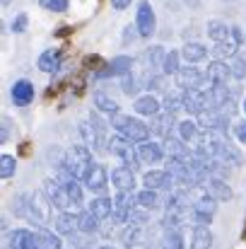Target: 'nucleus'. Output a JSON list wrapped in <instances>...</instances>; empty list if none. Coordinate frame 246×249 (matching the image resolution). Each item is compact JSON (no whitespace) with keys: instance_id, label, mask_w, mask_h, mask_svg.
I'll use <instances>...</instances> for the list:
<instances>
[{"instance_id":"obj_51","label":"nucleus","mask_w":246,"mask_h":249,"mask_svg":"<svg viewBox=\"0 0 246 249\" xmlns=\"http://www.w3.org/2000/svg\"><path fill=\"white\" fill-rule=\"evenodd\" d=\"M242 109H244V111H246V99H244V102H242Z\"/></svg>"},{"instance_id":"obj_3","label":"nucleus","mask_w":246,"mask_h":249,"mask_svg":"<svg viewBox=\"0 0 246 249\" xmlns=\"http://www.w3.org/2000/svg\"><path fill=\"white\" fill-rule=\"evenodd\" d=\"M133 141H128V138H123V136H111L109 138V150L114 153V155H118L121 160H123V165L131 167V169H135V167H140V153H138V148L135 145H131Z\"/></svg>"},{"instance_id":"obj_12","label":"nucleus","mask_w":246,"mask_h":249,"mask_svg":"<svg viewBox=\"0 0 246 249\" xmlns=\"http://www.w3.org/2000/svg\"><path fill=\"white\" fill-rule=\"evenodd\" d=\"M205 78L208 85H227V80H232V71H230V63L225 61H213L205 71Z\"/></svg>"},{"instance_id":"obj_45","label":"nucleus","mask_w":246,"mask_h":249,"mask_svg":"<svg viewBox=\"0 0 246 249\" xmlns=\"http://www.w3.org/2000/svg\"><path fill=\"white\" fill-rule=\"evenodd\" d=\"M24 29H27V15L22 12V15H17V17L12 19V32L19 34V32H24Z\"/></svg>"},{"instance_id":"obj_18","label":"nucleus","mask_w":246,"mask_h":249,"mask_svg":"<svg viewBox=\"0 0 246 249\" xmlns=\"http://www.w3.org/2000/svg\"><path fill=\"white\" fill-rule=\"evenodd\" d=\"M133 109L140 114V116H157L160 114V109H162V104L152 97V94H143V97H138L135 99V104H133Z\"/></svg>"},{"instance_id":"obj_17","label":"nucleus","mask_w":246,"mask_h":249,"mask_svg":"<svg viewBox=\"0 0 246 249\" xmlns=\"http://www.w3.org/2000/svg\"><path fill=\"white\" fill-rule=\"evenodd\" d=\"M32 99H34V85L29 80H17L12 85V102L17 107H27Z\"/></svg>"},{"instance_id":"obj_29","label":"nucleus","mask_w":246,"mask_h":249,"mask_svg":"<svg viewBox=\"0 0 246 249\" xmlns=\"http://www.w3.org/2000/svg\"><path fill=\"white\" fill-rule=\"evenodd\" d=\"M143 235H145L143 225H128V228L123 230V235H121V242H123L128 249L140 247V245H143Z\"/></svg>"},{"instance_id":"obj_37","label":"nucleus","mask_w":246,"mask_h":249,"mask_svg":"<svg viewBox=\"0 0 246 249\" xmlns=\"http://www.w3.org/2000/svg\"><path fill=\"white\" fill-rule=\"evenodd\" d=\"M39 249H61V240L53 235V232H49V230H44V225L39 228Z\"/></svg>"},{"instance_id":"obj_32","label":"nucleus","mask_w":246,"mask_h":249,"mask_svg":"<svg viewBox=\"0 0 246 249\" xmlns=\"http://www.w3.org/2000/svg\"><path fill=\"white\" fill-rule=\"evenodd\" d=\"M78 228H80L82 235H92V232H97V228H99V218H94L89 211H84L78 215Z\"/></svg>"},{"instance_id":"obj_50","label":"nucleus","mask_w":246,"mask_h":249,"mask_svg":"<svg viewBox=\"0 0 246 249\" xmlns=\"http://www.w3.org/2000/svg\"><path fill=\"white\" fill-rule=\"evenodd\" d=\"M99 249H114V247H111V245H101Z\"/></svg>"},{"instance_id":"obj_20","label":"nucleus","mask_w":246,"mask_h":249,"mask_svg":"<svg viewBox=\"0 0 246 249\" xmlns=\"http://www.w3.org/2000/svg\"><path fill=\"white\" fill-rule=\"evenodd\" d=\"M138 153H140V160H143L145 165H157L164 155L162 145H157V143H152V141L140 143V145H138Z\"/></svg>"},{"instance_id":"obj_43","label":"nucleus","mask_w":246,"mask_h":249,"mask_svg":"<svg viewBox=\"0 0 246 249\" xmlns=\"http://www.w3.org/2000/svg\"><path fill=\"white\" fill-rule=\"evenodd\" d=\"M220 111H222L225 116H234V114H237V99H234V94L227 97V102L220 107Z\"/></svg>"},{"instance_id":"obj_10","label":"nucleus","mask_w":246,"mask_h":249,"mask_svg":"<svg viewBox=\"0 0 246 249\" xmlns=\"http://www.w3.org/2000/svg\"><path fill=\"white\" fill-rule=\"evenodd\" d=\"M205 83H208V78L198 68H179V73H176V85L183 89H203Z\"/></svg>"},{"instance_id":"obj_23","label":"nucleus","mask_w":246,"mask_h":249,"mask_svg":"<svg viewBox=\"0 0 246 249\" xmlns=\"http://www.w3.org/2000/svg\"><path fill=\"white\" fill-rule=\"evenodd\" d=\"M56 230H58V235H75V232H80V228H78V215H70L68 211H63V213L56 218Z\"/></svg>"},{"instance_id":"obj_26","label":"nucleus","mask_w":246,"mask_h":249,"mask_svg":"<svg viewBox=\"0 0 246 249\" xmlns=\"http://www.w3.org/2000/svg\"><path fill=\"white\" fill-rule=\"evenodd\" d=\"M213 247V232L203 225L193 228V237H191V249H210Z\"/></svg>"},{"instance_id":"obj_4","label":"nucleus","mask_w":246,"mask_h":249,"mask_svg":"<svg viewBox=\"0 0 246 249\" xmlns=\"http://www.w3.org/2000/svg\"><path fill=\"white\" fill-rule=\"evenodd\" d=\"M51 211H53V203L51 198L46 196V191H34L29 194V218L39 225H49L51 223Z\"/></svg>"},{"instance_id":"obj_15","label":"nucleus","mask_w":246,"mask_h":249,"mask_svg":"<svg viewBox=\"0 0 246 249\" xmlns=\"http://www.w3.org/2000/svg\"><path fill=\"white\" fill-rule=\"evenodd\" d=\"M208 36L215 41V44H222V41H234V27H227L225 22H208ZM237 44V41H234Z\"/></svg>"},{"instance_id":"obj_34","label":"nucleus","mask_w":246,"mask_h":249,"mask_svg":"<svg viewBox=\"0 0 246 249\" xmlns=\"http://www.w3.org/2000/svg\"><path fill=\"white\" fill-rule=\"evenodd\" d=\"M114 203H116V208L131 213V211L138 206V196H133V191H118L116 198H114Z\"/></svg>"},{"instance_id":"obj_35","label":"nucleus","mask_w":246,"mask_h":249,"mask_svg":"<svg viewBox=\"0 0 246 249\" xmlns=\"http://www.w3.org/2000/svg\"><path fill=\"white\" fill-rule=\"evenodd\" d=\"M213 51H215V56H217L220 61H225V58H237L239 44H234V41H222V44H217Z\"/></svg>"},{"instance_id":"obj_36","label":"nucleus","mask_w":246,"mask_h":249,"mask_svg":"<svg viewBox=\"0 0 246 249\" xmlns=\"http://www.w3.org/2000/svg\"><path fill=\"white\" fill-rule=\"evenodd\" d=\"M162 109L166 114H171V116H176L181 109H186V107H183V92H181V94H166Z\"/></svg>"},{"instance_id":"obj_14","label":"nucleus","mask_w":246,"mask_h":249,"mask_svg":"<svg viewBox=\"0 0 246 249\" xmlns=\"http://www.w3.org/2000/svg\"><path fill=\"white\" fill-rule=\"evenodd\" d=\"M203 186L217 198V201H230L232 198V186L222 179V177H215V174H210L205 181H203Z\"/></svg>"},{"instance_id":"obj_28","label":"nucleus","mask_w":246,"mask_h":249,"mask_svg":"<svg viewBox=\"0 0 246 249\" xmlns=\"http://www.w3.org/2000/svg\"><path fill=\"white\" fill-rule=\"evenodd\" d=\"M171 126H174V116L171 114H157V116H152V133H157V136H162V138H169V133H171Z\"/></svg>"},{"instance_id":"obj_11","label":"nucleus","mask_w":246,"mask_h":249,"mask_svg":"<svg viewBox=\"0 0 246 249\" xmlns=\"http://www.w3.org/2000/svg\"><path fill=\"white\" fill-rule=\"evenodd\" d=\"M143 181H145V189H155V191L157 189H166L169 191L176 184L169 169H150V172H145Z\"/></svg>"},{"instance_id":"obj_40","label":"nucleus","mask_w":246,"mask_h":249,"mask_svg":"<svg viewBox=\"0 0 246 249\" xmlns=\"http://www.w3.org/2000/svg\"><path fill=\"white\" fill-rule=\"evenodd\" d=\"M15 169H17V160L12 155H2L0 158V177L2 179H10L15 174Z\"/></svg>"},{"instance_id":"obj_21","label":"nucleus","mask_w":246,"mask_h":249,"mask_svg":"<svg viewBox=\"0 0 246 249\" xmlns=\"http://www.w3.org/2000/svg\"><path fill=\"white\" fill-rule=\"evenodd\" d=\"M114 208H116V203H111V198H104V196H99V198H94V201L89 203V208H87V211H89L94 218H99V220H106V218H111Z\"/></svg>"},{"instance_id":"obj_31","label":"nucleus","mask_w":246,"mask_h":249,"mask_svg":"<svg viewBox=\"0 0 246 249\" xmlns=\"http://www.w3.org/2000/svg\"><path fill=\"white\" fill-rule=\"evenodd\" d=\"M164 150H166V155H169V158H181V160L191 153V150H188V145H183V141H181V138H171V136H169V138H164Z\"/></svg>"},{"instance_id":"obj_24","label":"nucleus","mask_w":246,"mask_h":249,"mask_svg":"<svg viewBox=\"0 0 246 249\" xmlns=\"http://www.w3.org/2000/svg\"><path fill=\"white\" fill-rule=\"evenodd\" d=\"M181 56H183V61H186V63H200V61H205L208 49H205L203 44L191 41V44H186V46L181 49Z\"/></svg>"},{"instance_id":"obj_33","label":"nucleus","mask_w":246,"mask_h":249,"mask_svg":"<svg viewBox=\"0 0 246 249\" xmlns=\"http://www.w3.org/2000/svg\"><path fill=\"white\" fill-rule=\"evenodd\" d=\"M138 206L145 208V211L157 208V206H160V196H157V191H155V189H145V191H140V194H138Z\"/></svg>"},{"instance_id":"obj_41","label":"nucleus","mask_w":246,"mask_h":249,"mask_svg":"<svg viewBox=\"0 0 246 249\" xmlns=\"http://www.w3.org/2000/svg\"><path fill=\"white\" fill-rule=\"evenodd\" d=\"M230 71H232V80H244V78H246V61L242 58V56L232 58Z\"/></svg>"},{"instance_id":"obj_5","label":"nucleus","mask_w":246,"mask_h":249,"mask_svg":"<svg viewBox=\"0 0 246 249\" xmlns=\"http://www.w3.org/2000/svg\"><path fill=\"white\" fill-rule=\"evenodd\" d=\"M198 126L205 133H217V136H227V126H230V116H225L220 109H208L203 114H198Z\"/></svg>"},{"instance_id":"obj_48","label":"nucleus","mask_w":246,"mask_h":249,"mask_svg":"<svg viewBox=\"0 0 246 249\" xmlns=\"http://www.w3.org/2000/svg\"><path fill=\"white\" fill-rule=\"evenodd\" d=\"M148 87L155 89V92H162L164 89V78H150V80H148Z\"/></svg>"},{"instance_id":"obj_9","label":"nucleus","mask_w":246,"mask_h":249,"mask_svg":"<svg viewBox=\"0 0 246 249\" xmlns=\"http://www.w3.org/2000/svg\"><path fill=\"white\" fill-rule=\"evenodd\" d=\"M7 247L10 249H39V235H34L27 228H17V230L10 232Z\"/></svg>"},{"instance_id":"obj_42","label":"nucleus","mask_w":246,"mask_h":249,"mask_svg":"<svg viewBox=\"0 0 246 249\" xmlns=\"http://www.w3.org/2000/svg\"><path fill=\"white\" fill-rule=\"evenodd\" d=\"M39 5L44 10H51V12H66L68 10V0H39Z\"/></svg>"},{"instance_id":"obj_6","label":"nucleus","mask_w":246,"mask_h":249,"mask_svg":"<svg viewBox=\"0 0 246 249\" xmlns=\"http://www.w3.org/2000/svg\"><path fill=\"white\" fill-rule=\"evenodd\" d=\"M44 191H46V196L51 198V203H53L58 211H68V208L73 206V198H70L68 189L63 186V181H58V179H46V181H44Z\"/></svg>"},{"instance_id":"obj_7","label":"nucleus","mask_w":246,"mask_h":249,"mask_svg":"<svg viewBox=\"0 0 246 249\" xmlns=\"http://www.w3.org/2000/svg\"><path fill=\"white\" fill-rule=\"evenodd\" d=\"M183 107H186L188 114H196V116L213 109L210 97H208L205 89H183Z\"/></svg>"},{"instance_id":"obj_22","label":"nucleus","mask_w":246,"mask_h":249,"mask_svg":"<svg viewBox=\"0 0 246 249\" xmlns=\"http://www.w3.org/2000/svg\"><path fill=\"white\" fill-rule=\"evenodd\" d=\"M160 249H186V240L181 230H162V240H160Z\"/></svg>"},{"instance_id":"obj_53","label":"nucleus","mask_w":246,"mask_h":249,"mask_svg":"<svg viewBox=\"0 0 246 249\" xmlns=\"http://www.w3.org/2000/svg\"><path fill=\"white\" fill-rule=\"evenodd\" d=\"M7 2H10V0H2V5H7Z\"/></svg>"},{"instance_id":"obj_19","label":"nucleus","mask_w":246,"mask_h":249,"mask_svg":"<svg viewBox=\"0 0 246 249\" xmlns=\"http://www.w3.org/2000/svg\"><path fill=\"white\" fill-rule=\"evenodd\" d=\"M111 181L118 186V191H133V186H135L133 169H131V167H116V169L111 172Z\"/></svg>"},{"instance_id":"obj_8","label":"nucleus","mask_w":246,"mask_h":249,"mask_svg":"<svg viewBox=\"0 0 246 249\" xmlns=\"http://www.w3.org/2000/svg\"><path fill=\"white\" fill-rule=\"evenodd\" d=\"M138 32L140 36H152L155 34V27H157V19H155V10L148 0H140L138 5Z\"/></svg>"},{"instance_id":"obj_39","label":"nucleus","mask_w":246,"mask_h":249,"mask_svg":"<svg viewBox=\"0 0 246 249\" xmlns=\"http://www.w3.org/2000/svg\"><path fill=\"white\" fill-rule=\"evenodd\" d=\"M162 73L164 75H176V73H179V53H176V51H169V53L164 56Z\"/></svg>"},{"instance_id":"obj_27","label":"nucleus","mask_w":246,"mask_h":249,"mask_svg":"<svg viewBox=\"0 0 246 249\" xmlns=\"http://www.w3.org/2000/svg\"><path fill=\"white\" fill-rule=\"evenodd\" d=\"M176 128H179V138H181L183 143H196L198 136H200V126H198L196 121H191V119L176 124Z\"/></svg>"},{"instance_id":"obj_1","label":"nucleus","mask_w":246,"mask_h":249,"mask_svg":"<svg viewBox=\"0 0 246 249\" xmlns=\"http://www.w3.org/2000/svg\"><path fill=\"white\" fill-rule=\"evenodd\" d=\"M63 165H66L68 172H73L78 179L84 181L97 162H92V150L87 145H73V148H68V153L63 158Z\"/></svg>"},{"instance_id":"obj_52","label":"nucleus","mask_w":246,"mask_h":249,"mask_svg":"<svg viewBox=\"0 0 246 249\" xmlns=\"http://www.w3.org/2000/svg\"><path fill=\"white\" fill-rule=\"evenodd\" d=\"M188 2H191V5H198V0H188Z\"/></svg>"},{"instance_id":"obj_47","label":"nucleus","mask_w":246,"mask_h":249,"mask_svg":"<svg viewBox=\"0 0 246 249\" xmlns=\"http://www.w3.org/2000/svg\"><path fill=\"white\" fill-rule=\"evenodd\" d=\"M7 136H10V119L2 116V128H0V143H7Z\"/></svg>"},{"instance_id":"obj_16","label":"nucleus","mask_w":246,"mask_h":249,"mask_svg":"<svg viewBox=\"0 0 246 249\" xmlns=\"http://www.w3.org/2000/svg\"><path fill=\"white\" fill-rule=\"evenodd\" d=\"M131 68H133V61L128 58V56H118V58H114L109 66H106V71H99L97 73V78H114V75H128L131 73Z\"/></svg>"},{"instance_id":"obj_38","label":"nucleus","mask_w":246,"mask_h":249,"mask_svg":"<svg viewBox=\"0 0 246 249\" xmlns=\"http://www.w3.org/2000/svg\"><path fill=\"white\" fill-rule=\"evenodd\" d=\"M89 124H92V128H94V133H97V138H99L101 150H106V148H104V143H109V141H106V124L99 119V114H97V111H92V114H89Z\"/></svg>"},{"instance_id":"obj_2","label":"nucleus","mask_w":246,"mask_h":249,"mask_svg":"<svg viewBox=\"0 0 246 249\" xmlns=\"http://www.w3.org/2000/svg\"><path fill=\"white\" fill-rule=\"evenodd\" d=\"M111 126L118 131V136H123V138H128V141H133V143H145V141H150V126H145L143 121H138V119H133V116H114V121H111Z\"/></svg>"},{"instance_id":"obj_46","label":"nucleus","mask_w":246,"mask_h":249,"mask_svg":"<svg viewBox=\"0 0 246 249\" xmlns=\"http://www.w3.org/2000/svg\"><path fill=\"white\" fill-rule=\"evenodd\" d=\"M234 136H237V141H239V143H244L246 145V119L244 121H239V124L234 126Z\"/></svg>"},{"instance_id":"obj_44","label":"nucleus","mask_w":246,"mask_h":249,"mask_svg":"<svg viewBox=\"0 0 246 249\" xmlns=\"http://www.w3.org/2000/svg\"><path fill=\"white\" fill-rule=\"evenodd\" d=\"M123 92L131 97V94H135L138 92V83H135V78L128 73V75H123Z\"/></svg>"},{"instance_id":"obj_49","label":"nucleus","mask_w":246,"mask_h":249,"mask_svg":"<svg viewBox=\"0 0 246 249\" xmlns=\"http://www.w3.org/2000/svg\"><path fill=\"white\" fill-rule=\"evenodd\" d=\"M131 5V0H111V7L114 10H126Z\"/></svg>"},{"instance_id":"obj_30","label":"nucleus","mask_w":246,"mask_h":249,"mask_svg":"<svg viewBox=\"0 0 246 249\" xmlns=\"http://www.w3.org/2000/svg\"><path fill=\"white\" fill-rule=\"evenodd\" d=\"M94 107L101 111V114H109V116H118V104L109 97V94H104V92H97L94 94Z\"/></svg>"},{"instance_id":"obj_25","label":"nucleus","mask_w":246,"mask_h":249,"mask_svg":"<svg viewBox=\"0 0 246 249\" xmlns=\"http://www.w3.org/2000/svg\"><path fill=\"white\" fill-rule=\"evenodd\" d=\"M39 68H41L44 73H56V71L61 68V51H58V49L44 51L41 58H39Z\"/></svg>"},{"instance_id":"obj_13","label":"nucleus","mask_w":246,"mask_h":249,"mask_svg":"<svg viewBox=\"0 0 246 249\" xmlns=\"http://www.w3.org/2000/svg\"><path fill=\"white\" fill-rule=\"evenodd\" d=\"M84 184H87V189H89L92 194H104L106 186H109V174H106V169L101 165H94L92 172L87 174Z\"/></svg>"}]
</instances>
